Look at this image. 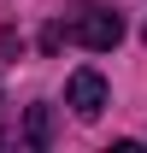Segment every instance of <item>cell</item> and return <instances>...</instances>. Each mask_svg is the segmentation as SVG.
Segmentation results:
<instances>
[{"label": "cell", "mask_w": 147, "mask_h": 153, "mask_svg": "<svg viewBox=\"0 0 147 153\" xmlns=\"http://www.w3.org/2000/svg\"><path fill=\"white\" fill-rule=\"evenodd\" d=\"M59 36L76 41V47H88V53H106V47L124 41V18H118L112 6H100V0H82L71 18L59 24Z\"/></svg>", "instance_id": "6da1fadb"}, {"label": "cell", "mask_w": 147, "mask_h": 153, "mask_svg": "<svg viewBox=\"0 0 147 153\" xmlns=\"http://www.w3.org/2000/svg\"><path fill=\"white\" fill-rule=\"evenodd\" d=\"M65 106H71L82 124H94V118L106 112V76H100V71H71V82H65Z\"/></svg>", "instance_id": "7a4b0ae2"}, {"label": "cell", "mask_w": 147, "mask_h": 153, "mask_svg": "<svg viewBox=\"0 0 147 153\" xmlns=\"http://www.w3.org/2000/svg\"><path fill=\"white\" fill-rule=\"evenodd\" d=\"M47 141H53V112L30 106V147H47Z\"/></svg>", "instance_id": "3957f363"}]
</instances>
